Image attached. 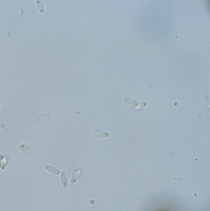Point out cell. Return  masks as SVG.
Returning a JSON list of instances; mask_svg holds the SVG:
<instances>
[{
    "instance_id": "1",
    "label": "cell",
    "mask_w": 210,
    "mask_h": 211,
    "mask_svg": "<svg viewBox=\"0 0 210 211\" xmlns=\"http://www.w3.org/2000/svg\"><path fill=\"white\" fill-rule=\"evenodd\" d=\"M18 148L22 152L25 153V154L30 155H32L35 151V150L32 146H31L30 145H27V144H25V143L20 144V145H18Z\"/></svg>"
},
{
    "instance_id": "2",
    "label": "cell",
    "mask_w": 210,
    "mask_h": 211,
    "mask_svg": "<svg viewBox=\"0 0 210 211\" xmlns=\"http://www.w3.org/2000/svg\"><path fill=\"white\" fill-rule=\"evenodd\" d=\"M51 118V115L50 114H44L40 116H38L35 119V122L36 123H41L50 120Z\"/></svg>"
},
{
    "instance_id": "3",
    "label": "cell",
    "mask_w": 210,
    "mask_h": 211,
    "mask_svg": "<svg viewBox=\"0 0 210 211\" xmlns=\"http://www.w3.org/2000/svg\"><path fill=\"white\" fill-rule=\"evenodd\" d=\"M44 168L47 172H50V173H51V174L56 175H59L61 173V170L59 169H57V168H56L50 164L45 165Z\"/></svg>"
},
{
    "instance_id": "4",
    "label": "cell",
    "mask_w": 210,
    "mask_h": 211,
    "mask_svg": "<svg viewBox=\"0 0 210 211\" xmlns=\"http://www.w3.org/2000/svg\"><path fill=\"white\" fill-rule=\"evenodd\" d=\"M61 183H62V186L64 188H67L69 186V181H68L67 175L65 172L63 171L61 173Z\"/></svg>"
},
{
    "instance_id": "5",
    "label": "cell",
    "mask_w": 210,
    "mask_h": 211,
    "mask_svg": "<svg viewBox=\"0 0 210 211\" xmlns=\"http://www.w3.org/2000/svg\"><path fill=\"white\" fill-rule=\"evenodd\" d=\"M81 172L80 170H76L75 173L73 174L72 178H71V183L72 184H75L76 183V181H78V180L79 179V178L80 177V175H81Z\"/></svg>"
},
{
    "instance_id": "6",
    "label": "cell",
    "mask_w": 210,
    "mask_h": 211,
    "mask_svg": "<svg viewBox=\"0 0 210 211\" xmlns=\"http://www.w3.org/2000/svg\"><path fill=\"white\" fill-rule=\"evenodd\" d=\"M35 2L37 4V7L39 12L41 14L44 13L45 11V7L43 1H41V0H36Z\"/></svg>"
},
{
    "instance_id": "7",
    "label": "cell",
    "mask_w": 210,
    "mask_h": 211,
    "mask_svg": "<svg viewBox=\"0 0 210 211\" xmlns=\"http://www.w3.org/2000/svg\"><path fill=\"white\" fill-rule=\"evenodd\" d=\"M123 101H125V103H126L132 105V106H138L139 104V103L137 100H134L133 98H131L129 97H125L123 98Z\"/></svg>"
},
{
    "instance_id": "8",
    "label": "cell",
    "mask_w": 210,
    "mask_h": 211,
    "mask_svg": "<svg viewBox=\"0 0 210 211\" xmlns=\"http://www.w3.org/2000/svg\"><path fill=\"white\" fill-rule=\"evenodd\" d=\"M95 135L101 138H109L110 137V134L106 131H98L95 133Z\"/></svg>"
},
{
    "instance_id": "9",
    "label": "cell",
    "mask_w": 210,
    "mask_h": 211,
    "mask_svg": "<svg viewBox=\"0 0 210 211\" xmlns=\"http://www.w3.org/2000/svg\"><path fill=\"white\" fill-rule=\"evenodd\" d=\"M7 166V160L6 159L3 158L1 161H0V169L4 170Z\"/></svg>"
},
{
    "instance_id": "10",
    "label": "cell",
    "mask_w": 210,
    "mask_h": 211,
    "mask_svg": "<svg viewBox=\"0 0 210 211\" xmlns=\"http://www.w3.org/2000/svg\"><path fill=\"white\" fill-rule=\"evenodd\" d=\"M147 106V103L146 102H142L138 104V106L135 109L136 111H138L140 109H142L143 108H144Z\"/></svg>"
},
{
    "instance_id": "11",
    "label": "cell",
    "mask_w": 210,
    "mask_h": 211,
    "mask_svg": "<svg viewBox=\"0 0 210 211\" xmlns=\"http://www.w3.org/2000/svg\"><path fill=\"white\" fill-rule=\"evenodd\" d=\"M4 158V156L3 155H0V161H1Z\"/></svg>"
},
{
    "instance_id": "12",
    "label": "cell",
    "mask_w": 210,
    "mask_h": 211,
    "mask_svg": "<svg viewBox=\"0 0 210 211\" xmlns=\"http://www.w3.org/2000/svg\"><path fill=\"white\" fill-rule=\"evenodd\" d=\"M1 101L0 100V105H1Z\"/></svg>"
}]
</instances>
